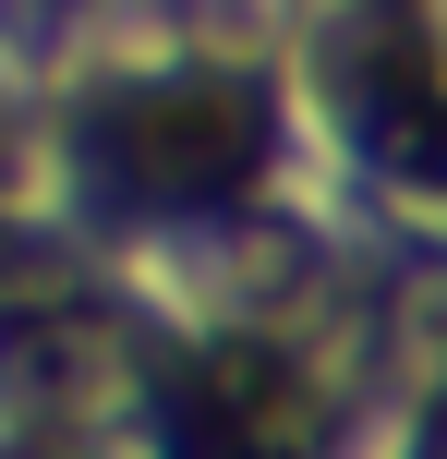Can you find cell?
Wrapping results in <instances>:
<instances>
[{"label": "cell", "instance_id": "3957f363", "mask_svg": "<svg viewBox=\"0 0 447 459\" xmlns=\"http://www.w3.org/2000/svg\"><path fill=\"white\" fill-rule=\"evenodd\" d=\"M424 459H447V411H435V436H424Z\"/></svg>", "mask_w": 447, "mask_h": 459}, {"label": "cell", "instance_id": "6da1fadb", "mask_svg": "<svg viewBox=\"0 0 447 459\" xmlns=\"http://www.w3.org/2000/svg\"><path fill=\"white\" fill-rule=\"evenodd\" d=\"M97 145H109V169H121L133 194L193 206V194L254 182V158H266V97L230 85V73H182V85L109 97V109H97Z\"/></svg>", "mask_w": 447, "mask_h": 459}, {"label": "cell", "instance_id": "7a4b0ae2", "mask_svg": "<svg viewBox=\"0 0 447 459\" xmlns=\"http://www.w3.org/2000/svg\"><path fill=\"white\" fill-rule=\"evenodd\" d=\"M182 447L193 459H314L327 447V399L290 351L230 339L182 375Z\"/></svg>", "mask_w": 447, "mask_h": 459}]
</instances>
